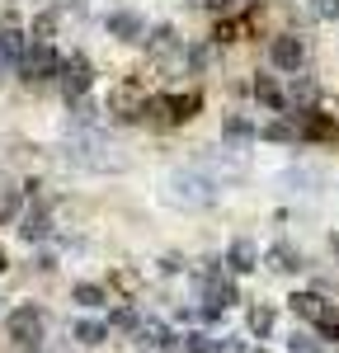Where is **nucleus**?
<instances>
[{"mask_svg":"<svg viewBox=\"0 0 339 353\" xmlns=\"http://www.w3.org/2000/svg\"><path fill=\"white\" fill-rule=\"evenodd\" d=\"M5 339H14L19 349L38 344V339H43V311H38L33 301L14 306V311H5Z\"/></svg>","mask_w":339,"mask_h":353,"instance_id":"obj_1","label":"nucleus"},{"mask_svg":"<svg viewBox=\"0 0 339 353\" xmlns=\"http://www.w3.org/2000/svg\"><path fill=\"white\" fill-rule=\"evenodd\" d=\"M19 71H24V81H28V85H33V81H48V76H56V71H61V57L52 52V43H38V38H33Z\"/></svg>","mask_w":339,"mask_h":353,"instance_id":"obj_2","label":"nucleus"},{"mask_svg":"<svg viewBox=\"0 0 339 353\" xmlns=\"http://www.w3.org/2000/svg\"><path fill=\"white\" fill-rule=\"evenodd\" d=\"M141 104H146L141 85L137 81H118L109 90V104H104V109H109L113 118H141Z\"/></svg>","mask_w":339,"mask_h":353,"instance_id":"obj_3","label":"nucleus"},{"mask_svg":"<svg viewBox=\"0 0 339 353\" xmlns=\"http://www.w3.org/2000/svg\"><path fill=\"white\" fill-rule=\"evenodd\" d=\"M56 81L66 90V99H81L90 81H94V71H90V61L85 57H61V71H56Z\"/></svg>","mask_w":339,"mask_h":353,"instance_id":"obj_4","label":"nucleus"},{"mask_svg":"<svg viewBox=\"0 0 339 353\" xmlns=\"http://www.w3.org/2000/svg\"><path fill=\"white\" fill-rule=\"evenodd\" d=\"M170 198L174 203H189V208H203V203H212V184L203 179V174H170Z\"/></svg>","mask_w":339,"mask_h":353,"instance_id":"obj_5","label":"nucleus"},{"mask_svg":"<svg viewBox=\"0 0 339 353\" xmlns=\"http://www.w3.org/2000/svg\"><path fill=\"white\" fill-rule=\"evenodd\" d=\"M269 61H274L278 71H297V66L307 61V43H302L297 33H278V38L269 43Z\"/></svg>","mask_w":339,"mask_h":353,"instance_id":"obj_6","label":"nucleus"},{"mask_svg":"<svg viewBox=\"0 0 339 353\" xmlns=\"http://www.w3.org/2000/svg\"><path fill=\"white\" fill-rule=\"evenodd\" d=\"M287 306H292V316H297V321L330 325V306H325V297H320V292H292V297H287Z\"/></svg>","mask_w":339,"mask_h":353,"instance_id":"obj_7","label":"nucleus"},{"mask_svg":"<svg viewBox=\"0 0 339 353\" xmlns=\"http://www.w3.org/2000/svg\"><path fill=\"white\" fill-rule=\"evenodd\" d=\"M104 28H109V38H123V43H137V38H146V24H141L132 10H113L109 19H104Z\"/></svg>","mask_w":339,"mask_h":353,"instance_id":"obj_8","label":"nucleus"},{"mask_svg":"<svg viewBox=\"0 0 339 353\" xmlns=\"http://www.w3.org/2000/svg\"><path fill=\"white\" fill-rule=\"evenodd\" d=\"M24 57H28V38L19 28H5L0 33V66H24Z\"/></svg>","mask_w":339,"mask_h":353,"instance_id":"obj_9","label":"nucleus"},{"mask_svg":"<svg viewBox=\"0 0 339 353\" xmlns=\"http://www.w3.org/2000/svg\"><path fill=\"white\" fill-rule=\"evenodd\" d=\"M48 231H52V221H48V208H43V203H38V208H28L24 221H19V236L33 245V241H48Z\"/></svg>","mask_w":339,"mask_h":353,"instance_id":"obj_10","label":"nucleus"},{"mask_svg":"<svg viewBox=\"0 0 339 353\" xmlns=\"http://www.w3.org/2000/svg\"><path fill=\"white\" fill-rule=\"evenodd\" d=\"M226 264L236 273H250V269H259V250H254V241H231V250H226Z\"/></svg>","mask_w":339,"mask_h":353,"instance_id":"obj_11","label":"nucleus"},{"mask_svg":"<svg viewBox=\"0 0 339 353\" xmlns=\"http://www.w3.org/2000/svg\"><path fill=\"white\" fill-rule=\"evenodd\" d=\"M146 48H151V57H170V52H179V33L170 24H161L151 38H146Z\"/></svg>","mask_w":339,"mask_h":353,"instance_id":"obj_12","label":"nucleus"},{"mask_svg":"<svg viewBox=\"0 0 339 353\" xmlns=\"http://www.w3.org/2000/svg\"><path fill=\"white\" fill-rule=\"evenodd\" d=\"M231 301H236V288L231 283H207V316H222Z\"/></svg>","mask_w":339,"mask_h":353,"instance_id":"obj_13","label":"nucleus"},{"mask_svg":"<svg viewBox=\"0 0 339 353\" xmlns=\"http://www.w3.org/2000/svg\"><path fill=\"white\" fill-rule=\"evenodd\" d=\"M71 301H81L85 311H94V306H104V301H109V292H104L99 283H76V288H71Z\"/></svg>","mask_w":339,"mask_h":353,"instance_id":"obj_14","label":"nucleus"},{"mask_svg":"<svg viewBox=\"0 0 339 353\" xmlns=\"http://www.w3.org/2000/svg\"><path fill=\"white\" fill-rule=\"evenodd\" d=\"M269 264H274L278 273H297L302 269V254H297L292 245H274V250H269Z\"/></svg>","mask_w":339,"mask_h":353,"instance_id":"obj_15","label":"nucleus"},{"mask_svg":"<svg viewBox=\"0 0 339 353\" xmlns=\"http://www.w3.org/2000/svg\"><path fill=\"white\" fill-rule=\"evenodd\" d=\"M14 217H19V189L0 179V226H10Z\"/></svg>","mask_w":339,"mask_h":353,"instance_id":"obj_16","label":"nucleus"},{"mask_svg":"<svg viewBox=\"0 0 339 353\" xmlns=\"http://www.w3.org/2000/svg\"><path fill=\"white\" fill-rule=\"evenodd\" d=\"M254 99L264 104V109H282V90L269 76H254Z\"/></svg>","mask_w":339,"mask_h":353,"instance_id":"obj_17","label":"nucleus"},{"mask_svg":"<svg viewBox=\"0 0 339 353\" xmlns=\"http://www.w3.org/2000/svg\"><path fill=\"white\" fill-rule=\"evenodd\" d=\"M76 339H81V344H104V339H109V325H99V321H76Z\"/></svg>","mask_w":339,"mask_h":353,"instance_id":"obj_18","label":"nucleus"},{"mask_svg":"<svg viewBox=\"0 0 339 353\" xmlns=\"http://www.w3.org/2000/svg\"><path fill=\"white\" fill-rule=\"evenodd\" d=\"M56 24H61V10H43V14L33 19V38H38V43H48Z\"/></svg>","mask_w":339,"mask_h":353,"instance_id":"obj_19","label":"nucleus"},{"mask_svg":"<svg viewBox=\"0 0 339 353\" xmlns=\"http://www.w3.org/2000/svg\"><path fill=\"white\" fill-rule=\"evenodd\" d=\"M250 330L254 334H269V330H274V311H269V306H254L250 311Z\"/></svg>","mask_w":339,"mask_h":353,"instance_id":"obj_20","label":"nucleus"},{"mask_svg":"<svg viewBox=\"0 0 339 353\" xmlns=\"http://www.w3.org/2000/svg\"><path fill=\"white\" fill-rule=\"evenodd\" d=\"M109 325H118V330H141V321H137V311H127V306H123V311H113V316H109Z\"/></svg>","mask_w":339,"mask_h":353,"instance_id":"obj_21","label":"nucleus"},{"mask_svg":"<svg viewBox=\"0 0 339 353\" xmlns=\"http://www.w3.org/2000/svg\"><path fill=\"white\" fill-rule=\"evenodd\" d=\"M287 349H292V353H320V344H316L311 334H292V339H287Z\"/></svg>","mask_w":339,"mask_h":353,"instance_id":"obj_22","label":"nucleus"},{"mask_svg":"<svg viewBox=\"0 0 339 353\" xmlns=\"http://www.w3.org/2000/svg\"><path fill=\"white\" fill-rule=\"evenodd\" d=\"M259 137H264V141H292V128H287V123H269Z\"/></svg>","mask_w":339,"mask_h":353,"instance_id":"obj_23","label":"nucleus"},{"mask_svg":"<svg viewBox=\"0 0 339 353\" xmlns=\"http://www.w3.org/2000/svg\"><path fill=\"white\" fill-rule=\"evenodd\" d=\"M226 137H254V128L245 118H226Z\"/></svg>","mask_w":339,"mask_h":353,"instance_id":"obj_24","label":"nucleus"},{"mask_svg":"<svg viewBox=\"0 0 339 353\" xmlns=\"http://www.w3.org/2000/svg\"><path fill=\"white\" fill-rule=\"evenodd\" d=\"M320 19H339V0H320Z\"/></svg>","mask_w":339,"mask_h":353,"instance_id":"obj_25","label":"nucleus"},{"mask_svg":"<svg viewBox=\"0 0 339 353\" xmlns=\"http://www.w3.org/2000/svg\"><path fill=\"white\" fill-rule=\"evenodd\" d=\"M207 10H231V0H203Z\"/></svg>","mask_w":339,"mask_h":353,"instance_id":"obj_26","label":"nucleus"},{"mask_svg":"<svg viewBox=\"0 0 339 353\" xmlns=\"http://www.w3.org/2000/svg\"><path fill=\"white\" fill-rule=\"evenodd\" d=\"M330 254H335V259H339V236H330Z\"/></svg>","mask_w":339,"mask_h":353,"instance_id":"obj_27","label":"nucleus"},{"mask_svg":"<svg viewBox=\"0 0 339 353\" xmlns=\"http://www.w3.org/2000/svg\"><path fill=\"white\" fill-rule=\"evenodd\" d=\"M5 269H10V259H5V250H0V273H5Z\"/></svg>","mask_w":339,"mask_h":353,"instance_id":"obj_28","label":"nucleus"},{"mask_svg":"<svg viewBox=\"0 0 339 353\" xmlns=\"http://www.w3.org/2000/svg\"><path fill=\"white\" fill-rule=\"evenodd\" d=\"M0 311H5V306H0Z\"/></svg>","mask_w":339,"mask_h":353,"instance_id":"obj_29","label":"nucleus"}]
</instances>
